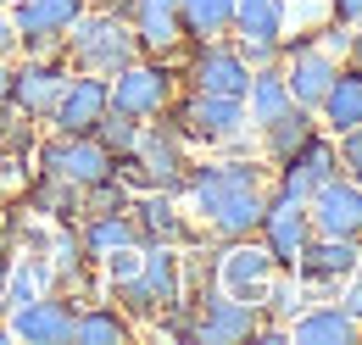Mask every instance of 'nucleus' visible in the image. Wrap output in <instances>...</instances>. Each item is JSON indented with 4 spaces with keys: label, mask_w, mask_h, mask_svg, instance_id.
<instances>
[{
    "label": "nucleus",
    "mask_w": 362,
    "mask_h": 345,
    "mask_svg": "<svg viewBox=\"0 0 362 345\" xmlns=\"http://www.w3.org/2000/svg\"><path fill=\"white\" fill-rule=\"evenodd\" d=\"M184 189L195 195V206L206 212V223H212L223 240H245V234H257L262 206H268V195H262L257 172L245 168V162H223V168L189 172V178H184Z\"/></svg>",
    "instance_id": "1"
},
{
    "label": "nucleus",
    "mask_w": 362,
    "mask_h": 345,
    "mask_svg": "<svg viewBox=\"0 0 362 345\" xmlns=\"http://www.w3.org/2000/svg\"><path fill=\"white\" fill-rule=\"evenodd\" d=\"M62 40L73 50V62H78L84 73H100V78H112L117 67H129L139 56L134 28H129V17H117V11H78Z\"/></svg>",
    "instance_id": "2"
},
{
    "label": "nucleus",
    "mask_w": 362,
    "mask_h": 345,
    "mask_svg": "<svg viewBox=\"0 0 362 345\" xmlns=\"http://www.w3.org/2000/svg\"><path fill=\"white\" fill-rule=\"evenodd\" d=\"M273 273H279L273 251L268 245H251V234H245V240H234L223 257H218V290L234 296V301H245V306H262Z\"/></svg>",
    "instance_id": "3"
},
{
    "label": "nucleus",
    "mask_w": 362,
    "mask_h": 345,
    "mask_svg": "<svg viewBox=\"0 0 362 345\" xmlns=\"http://www.w3.org/2000/svg\"><path fill=\"white\" fill-rule=\"evenodd\" d=\"M168 89H173L168 67H151V62H139V56H134L129 67H117V73H112L106 106H112V112H123V117H134V123H145V117H162Z\"/></svg>",
    "instance_id": "4"
},
{
    "label": "nucleus",
    "mask_w": 362,
    "mask_h": 345,
    "mask_svg": "<svg viewBox=\"0 0 362 345\" xmlns=\"http://www.w3.org/2000/svg\"><path fill=\"white\" fill-rule=\"evenodd\" d=\"M50 178L73 184V189H95L100 178H112V156L95 145V134H56L45 151H40Z\"/></svg>",
    "instance_id": "5"
},
{
    "label": "nucleus",
    "mask_w": 362,
    "mask_h": 345,
    "mask_svg": "<svg viewBox=\"0 0 362 345\" xmlns=\"http://www.w3.org/2000/svg\"><path fill=\"white\" fill-rule=\"evenodd\" d=\"M307 223L313 234H340V240H357L362 234V184L351 178H323L313 195H307Z\"/></svg>",
    "instance_id": "6"
},
{
    "label": "nucleus",
    "mask_w": 362,
    "mask_h": 345,
    "mask_svg": "<svg viewBox=\"0 0 362 345\" xmlns=\"http://www.w3.org/2000/svg\"><path fill=\"white\" fill-rule=\"evenodd\" d=\"M262 245L273 251V262L279 267H296V257H301V245L313 240V223H307V201H290L284 189L279 195H268V206H262Z\"/></svg>",
    "instance_id": "7"
},
{
    "label": "nucleus",
    "mask_w": 362,
    "mask_h": 345,
    "mask_svg": "<svg viewBox=\"0 0 362 345\" xmlns=\"http://www.w3.org/2000/svg\"><path fill=\"white\" fill-rule=\"evenodd\" d=\"M6 334L11 340H28V345H56V340H73V323L78 312L73 301H56V296H34L23 306H6Z\"/></svg>",
    "instance_id": "8"
},
{
    "label": "nucleus",
    "mask_w": 362,
    "mask_h": 345,
    "mask_svg": "<svg viewBox=\"0 0 362 345\" xmlns=\"http://www.w3.org/2000/svg\"><path fill=\"white\" fill-rule=\"evenodd\" d=\"M362 267V245L357 240H340V234H313L307 245H301V257H296V279L301 284H340V279H351Z\"/></svg>",
    "instance_id": "9"
},
{
    "label": "nucleus",
    "mask_w": 362,
    "mask_h": 345,
    "mask_svg": "<svg viewBox=\"0 0 362 345\" xmlns=\"http://www.w3.org/2000/svg\"><path fill=\"white\" fill-rule=\"evenodd\" d=\"M262 329V317H257V306L234 301V296H206L201 301V312H195V323H189V340L201 345H234V340H251Z\"/></svg>",
    "instance_id": "10"
},
{
    "label": "nucleus",
    "mask_w": 362,
    "mask_h": 345,
    "mask_svg": "<svg viewBox=\"0 0 362 345\" xmlns=\"http://www.w3.org/2000/svg\"><path fill=\"white\" fill-rule=\"evenodd\" d=\"M78 11H84V0H17V23H11L17 45L34 50V56H45L50 45L73 28Z\"/></svg>",
    "instance_id": "11"
},
{
    "label": "nucleus",
    "mask_w": 362,
    "mask_h": 345,
    "mask_svg": "<svg viewBox=\"0 0 362 345\" xmlns=\"http://www.w3.org/2000/svg\"><path fill=\"white\" fill-rule=\"evenodd\" d=\"M134 162H139V172H145V184H151V189H168V195H179L184 178H189V168H184V134L179 129L139 134Z\"/></svg>",
    "instance_id": "12"
},
{
    "label": "nucleus",
    "mask_w": 362,
    "mask_h": 345,
    "mask_svg": "<svg viewBox=\"0 0 362 345\" xmlns=\"http://www.w3.org/2000/svg\"><path fill=\"white\" fill-rule=\"evenodd\" d=\"M179 123H184V134H189V139H206V145H218V139H234V134L245 129V100L195 89V100L179 112Z\"/></svg>",
    "instance_id": "13"
},
{
    "label": "nucleus",
    "mask_w": 362,
    "mask_h": 345,
    "mask_svg": "<svg viewBox=\"0 0 362 345\" xmlns=\"http://www.w3.org/2000/svg\"><path fill=\"white\" fill-rule=\"evenodd\" d=\"M106 89H112V78H100V73H90V78H67L62 100L50 106L56 134H90L95 123L106 117Z\"/></svg>",
    "instance_id": "14"
},
{
    "label": "nucleus",
    "mask_w": 362,
    "mask_h": 345,
    "mask_svg": "<svg viewBox=\"0 0 362 345\" xmlns=\"http://www.w3.org/2000/svg\"><path fill=\"white\" fill-rule=\"evenodd\" d=\"M117 17H129V28H134V40L145 50H173L184 40L179 28V0H117Z\"/></svg>",
    "instance_id": "15"
},
{
    "label": "nucleus",
    "mask_w": 362,
    "mask_h": 345,
    "mask_svg": "<svg viewBox=\"0 0 362 345\" xmlns=\"http://www.w3.org/2000/svg\"><path fill=\"white\" fill-rule=\"evenodd\" d=\"M189 78H195V89H206V95H234V100H245L251 62H245L240 50H228V45L206 40V50H201L195 67H189Z\"/></svg>",
    "instance_id": "16"
},
{
    "label": "nucleus",
    "mask_w": 362,
    "mask_h": 345,
    "mask_svg": "<svg viewBox=\"0 0 362 345\" xmlns=\"http://www.w3.org/2000/svg\"><path fill=\"white\" fill-rule=\"evenodd\" d=\"M334 73H340V62L329 56V50H296L290 56V67H284V89H290V100L296 106H313L317 112V100H323V89L334 84Z\"/></svg>",
    "instance_id": "17"
},
{
    "label": "nucleus",
    "mask_w": 362,
    "mask_h": 345,
    "mask_svg": "<svg viewBox=\"0 0 362 345\" xmlns=\"http://www.w3.org/2000/svg\"><path fill=\"white\" fill-rule=\"evenodd\" d=\"M334 168H340V162H334V145L313 134V139H307V145L284 162V184H279V189H284L290 201H307L323 178H334Z\"/></svg>",
    "instance_id": "18"
},
{
    "label": "nucleus",
    "mask_w": 362,
    "mask_h": 345,
    "mask_svg": "<svg viewBox=\"0 0 362 345\" xmlns=\"http://www.w3.org/2000/svg\"><path fill=\"white\" fill-rule=\"evenodd\" d=\"M357 329L362 323L351 312H340V306H307V312L290 317V340L296 345H351Z\"/></svg>",
    "instance_id": "19"
},
{
    "label": "nucleus",
    "mask_w": 362,
    "mask_h": 345,
    "mask_svg": "<svg viewBox=\"0 0 362 345\" xmlns=\"http://www.w3.org/2000/svg\"><path fill=\"white\" fill-rule=\"evenodd\" d=\"M62 89H67V78H62L56 67L28 62L23 73H11V106L28 112V117H50V106L62 100Z\"/></svg>",
    "instance_id": "20"
},
{
    "label": "nucleus",
    "mask_w": 362,
    "mask_h": 345,
    "mask_svg": "<svg viewBox=\"0 0 362 345\" xmlns=\"http://www.w3.org/2000/svg\"><path fill=\"white\" fill-rule=\"evenodd\" d=\"M317 112H323V123L334 134L357 129L362 123V73L357 67H340V73H334V84L323 89V100H317Z\"/></svg>",
    "instance_id": "21"
},
{
    "label": "nucleus",
    "mask_w": 362,
    "mask_h": 345,
    "mask_svg": "<svg viewBox=\"0 0 362 345\" xmlns=\"http://www.w3.org/2000/svg\"><path fill=\"white\" fill-rule=\"evenodd\" d=\"M240 45H284V0H234Z\"/></svg>",
    "instance_id": "22"
},
{
    "label": "nucleus",
    "mask_w": 362,
    "mask_h": 345,
    "mask_svg": "<svg viewBox=\"0 0 362 345\" xmlns=\"http://www.w3.org/2000/svg\"><path fill=\"white\" fill-rule=\"evenodd\" d=\"M290 89H284V73H268V67H251V84H245V123L268 129L279 112H290Z\"/></svg>",
    "instance_id": "23"
},
{
    "label": "nucleus",
    "mask_w": 362,
    "mask_h": 345,
    "mask_svg": "<svg viewBox=\"0 0 362 345\" xmlns=\"http://www.w3.org/2000/svg\"><path fill=\"white\" fill-rule=\"evenodd\" d=\"M134 228L151 240V245H179L184 240V217H179V206H173V195H168V189H151V195L134 206Z\"/></svg>",
    "instance_id": "24"
},
{
    "label": "nucleus",
    "mask_w": 362,
    "mask_h": 345,
    "mask_svg": "<svg viewBox=\"0 0 362 345\" xmlns=\"http://www.w3.org/2000/svg\"><path fill=\"white\" fill-rule=\"evenodd\" d=\"M179 28L195 40L234 34V0H179Z\"/></svg>",
    "instance_id": "25"
},
{
    "label": "nucleus",
    "mask_w": 362,
    "mask_h": 345,
    "mask_svg": "<svg viewBox=\"0 0 362 345\" xmlns=\"http://www.w3.org/2000/svg\"><path fill=\"white\" fill-rule=\"evenodd\" d=\"M262 134H268V151H273V156H279V162H290V156H296V151H301V145L317 134L313 106H290V112H279Z\"/></svg>",
    "instance_id": "26"
},
{
    "label": "nucleus",
    "mask_w": 362,
    "mask_h": 345,
    "mask_svg": "<svg viewBox=\"0 0 362 345\" xmlns=\"http://www.w3.org/2000/svg\"><path fill=\"white\" fill-rule=\"evenodd\" d=\"M139 273H145V284L162 296V306H184V279H179L173 245H151V251L139 257Z\"/></svg>",
    "instance_id": "27"
},
{
    "label": "nucleus",
    "mask_w": 362,
    "mask_h": 345,
    "mask_svg": "<svg viewBox=\"0 0 362 345\" xmlns=\"http://www.w3.org/2000/svg\"><path fill=\"white\" fill-rule=\"evenodd\" d=\"M139 240V228H134V217H123V212H100L90 223V234H84V251L90 257H106V251H117V245H134Z\"/></svg>",
    "instance_id": "28"
},
{
    "label": "nucleus",
    "mask_w": 362,
    "mask_h": 345,
    "mask_svg": "<svg viewBox=\"0 0 362 345\" xmlns=\"http://www.w3.org/2000/svg\"><path fill=\"white\" fill-rule=\"evenodd\" d=\"M73 340H84V345H123V340H129V317H123V312H106V306L78 312Z\"/></svg>",
    "instance_id": "29"
},
{
    "label": "nucleus",
    "mask_w": 362,
    "mask_h": 345,
    "mask_svg": "<svg viewBox=\"0 0 362 345\" xmlns=\"http://www.w3.org/2000/svg\"><path fill=\"white\" fill-rule=\"evenodd\" d=\"M90 134H95V145H100L106 156H129V151L139 145V123L123 117V112H112V106H106V117H100Z\"/></svg>",
    "instance_id": "30"
},
{
    "label": "nucleus",
    "mask_w": 362,
    "mask_h": 345,
    "mask_svg": "<svg viewBox=\"0 0 362 345\" xmlns=\"http://www.w3.org/2000/svg\"><path fill=\"white\" fill-rule=\"evenodd\" d=\"M40 290H45V267L28 262V257H17L11 267H6V301L0 306H23V301H34Z\"/></svg>",
    "instance_id": "31"
},
{
    "label": "nucleus",
    "mask_w": 362,
    "mask_h": 345,
    "mask_svg": "<svg viewBox=\"0 0 362 345\" xmlns=\"http://www.w3.org/2000/svg\"><path fill=\"white\" fill-rule=\"evenodd\" d=\"M117 301H123V312H129V317H162V312H168V306H162V296L145 284V273L117 279Z\"/></svg>",
    "instance_id": "32"
},
{
    "label": "nucleus",
    "mask_w": 362,
    "mask_h": 345,
    "mask_svg": "<svg viewBox=\"0 0 362 345\" xmlns=\"http://www.w3.org/2000/svg\"><path fill=\"white\" fill-rule=\"evenodd\" d=\"M268 296H273V301H268L273 317H284V323H290L296 312H307V284H301V279H279V273H273Z\"/></svg>",
    "instance_id": "33"
},
{
    "label": "nucleus",
    "mask_w": 362,
    "mask_h": 345,
    "mask_svg": "<svg viewBox=\"0 0 362 345\" xmlns=\"http://www.w3.org/2000/svg\"><path fill=\"white\" fill-rule=\"evenodd\" d=\"M334 162L346 168V178H351V184H362V123L340 134V145H334Z\"/></svg>",
    "instance_id": "34"
},
{
    "label": "nucleus",
    "mask_w": 362,
    "mask_h": 345,
    "mask_svg": "<svg viewBox=\"0 0 362 345\" xmlns=\"http://www.w3.org/2000/svg\"><path fill=\"white\" fill-rule=\"evenodd\" d=\"M351 279H357V284H351V296L340 301V312H351V317H357V323H362V267H357V273H351Z\"/></svg>",
    "instance_id": "35"
},
{
    "label": "nucleus",
    "mask_w": 362,
    "mask_h": 345,
    "mask_svg": "<svg viewBox=\"0 0 362 345\" xmlns=\"http://www.w3.org/2000/svg\"><path fill=\"white\" fill-rule=\"evenodd\" d=\"M334 17L340 23H362V0H334Z\"/></svg>",
    "instance_id": "36"
},
{
    "label": "nucleus",
    "mask_w": 362,
    "mask_h": 345,
    "mask_svg": "<svg viewBox=\"0 0 362 345\" xmlns=\"http://www.w3.org/2000/svg\"><path fill=\"white\" fill-rule=\"evenodd\" d=\"M11 50H17V28H11V23H6V17H0V62H6V56H11Z\"/></svg>",
    "instance_id": "37"
},
{
    "label": "nucleus",
    "mask_w": 362,
    "mask_h": 345,
    "mask_svg": "<svg viewBox=\"0 0 362 345\" xmlns=\"http://www.w3.org/2000/svg\"><path fill=\"white\" fill-rule=\"evenodd\" d=\"M11 134V100H0V139Z\"/></svg>",
    "instance_id": "38"
},
{
    "label": "nucleus",
    "mask_w": 362,
    "mask_h": 345,
    "mask_svg": "<svg viewBox=\"0 0 362 345\" xmlns=\"http://www.w3.org/2000/svg\"><path fill=\"white\" fill-rule=\"evenodd\" d=\"M0 100H11V67L0 62Z\"/></svg>",
    "instance_id": "39"
},
{
    "label": "nucleus",
    "mask_w": 362,
    "mask_h": 345,
    "mask_svg": "<svg viewBox=\"0 0 362 345\" xmlns=\"http://www.w3.org/2000/svg\"><path fill=\"white\" fill-rule=\"evenodd\" d=\"M351 56H357V62H362V34H351Z\"/></svg>",
    "instance_id": "40"
},
{
    "label": "nucleus",
    "mask_w": 362,
    "mask_h": 345,
    "mask_svg": "<svg viewBox=\"0 0 362 345\" xmlns=\"http://www.w3.org/2000/svg\"><path fill=\"white\" fill-rule=\"evenodd\" d=\"M0 340H11V334H6V323H0Z\"/></svg>",
    "instance_id": "41"
},
{
    "label": "nucleus",
    "mask_w": 362,
    "mask_h": 345,
    "mask_svg": "<svg viewBox=\"0 0 362 345\" xmlns=\"http://www.w3.org/2000/svg\"><path fill=\"white\" fill-rule=\"evenodd\" d=\"M0 6H17V0H0Z\"/></svg>",
    "instance_id": "42"
},
{
    "label": "nucleus",
    "mask_w": 362,
    "mask_h": 345,
    "mask_svg": "<svg viewBox=\"0 0 362 345\" xmlns=\"http://www.w3.org/2000/svg\"><path fill=\"white\" fill-rule=\"evenodd\" d=\"M0 172H6V162H0Z\"/></svg>",
    "instance_id": "43"
}]
</instances>
